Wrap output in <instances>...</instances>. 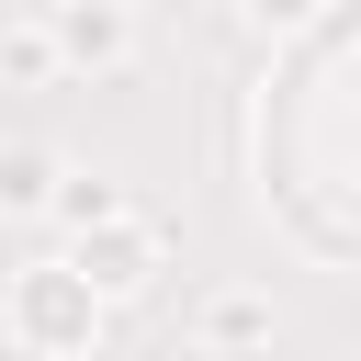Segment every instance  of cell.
<instances>
[{
    "mask_svg": "<svg viewBox=\"0 0 361 361\" xmlns=\"http://www.w3.org/2000/svg\"><path fill=\"white\" fill-rule=\"evenodd\" d=\"M259 169L316 248L361 259V11H338L282 68V90L259 113Z\"/></svg>",
    "mask_w": 361,
    "mask_h": 361,
    "instance_id": "1",
    "label": "cell"
}]
</instances>
